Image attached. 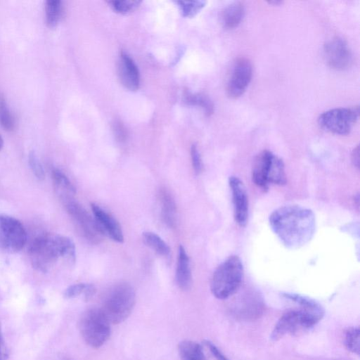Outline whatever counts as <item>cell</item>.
Wrapping results in <instances>:
<instances>
[{
    "label": "cell",
    "instance_id": "obj_1",
    "mask_svg": "<svg viewBox=\"0 0 360 360\" xmlns=\"http://www.w3.org/2000/svg\"><path fill=\"white\" fill-rule=\"evenodd\" d=\"M270 226L284 246L297 249L308 243L316 230L314 212L299 205H285L270 214Z\"/></svg>",
    "mask_w": 360,
    "mask_h": 360
},
{
    "label": "cell",
    "instance_id": "obj_2",
    "mask_svg": "<svg viewBox=\"0 0 360 360\" xmlns=\"http://www.w3.org/2000/svg\"><path fill=\"white\" fill-rule=\"evenodd\" d=\"M28 255L32 266L39 271L46 273L60 259L73 263L76 255L75 246L67 236L44 233L32 242Z\"/></svg>",
    "mask_w": 360,
    "mask_h": 360
},
{
    "label": "cell",
    "instance_id": "obj_3",
    "mask_svg": "<svg viewBox=\"0 0 360 360\" xmlns=\"http://www.w3.org/2000/svg\"><path fill=\"white\" fill-rule=\"evenodd\" d=\"M243 266L237 255H231L224 261L214 271L210 290L219 300L229 298L235 294L243 281Z\"/></svg>",
    "mask_w": 360,
    "mask_h": 360
},
{
    "label": "cell",
    "instance_id": "obj_4",
    "mask_svg": "<svg viewBox=\"0 0 360 360\" xmlns=\"http://www.w3.org/2000/svg\"><path fill=\"white\" fill-rule=\"evenodd\" d=\"M135 302L136 294L132 286L122 283L108 291L100 309L110 323L118 324L130 315Z\"/></svg>",
    "mask_w": 360,
    "mask_h": 360
},
{
    "label": "cell",
    "instance_id": "obj_5",
    "mask_svg": "<svg viewBox=\"0 0 360 360\" xmlns=\"http://www.w3.org/2000/svg\"><path fill=\"white\" fill-rule=\"evenodd\" d=\"M324 314L300 308L284 313L276 323L270 338L278 341L283 337L295 335L311 329L322 319Z\"/></svg>",
    "mask_w": 360,
    "mask_h": 360
},
{
    "label": "cell",
    "instance_id": "obj_6",
    "mask_svg": "<svg viewBox=\"0 0 360 360\" xmlns=\"http://www.w3.org/2000/svg\"><path fill=\"white\" fill-rule=\"evenodd\" d=\"M252 179L255 184L264 190L271 184H284L286 179L283 160L269 150L262 151L254 162Z\"/></svg>",
    "mask_w": 360,
    "mask_h": 360
},
{
    "label": "cell",
    "instance_id": "obj_7",
    "mask_svg": "<svg viewBox=\"0 0 360 360\" xmlns=\"http://www.w3.org/2000/svg\"><path fill=\"white\" fill-rule=\"evenodd\" d=\"M79 329L85 342L93 348L103 346L110 336V323L101 309L86 310L79 321Z\"/></svg>",
    "mask_w": 360,
    "mask_h": 360
},
{
    "label": "cell",
    "instance_id": "obj_8",
    "mask_svg": "<svg viewBox=\"0 0 360 360\" xmlns=\"http://www.w3.org/2000/svg\"><path fill=\"white\" fill-rule=\"evenodd\" d=\"M359 116L358 106L338 108L323 112L318 119L325 130L338 135H347L351 131Z\"/></svg>",
    "mask_w": 360,
    "mask_h": 360
},
{
    "label": "cell",
    "instance_id": "obj_9",
    "mask_svg": "<svg viewBox=\"0 0 360 360\" xmlns=\"http://www.w3.org/2000/svg\"><path fill=\"white\" fill-rule=\"evenodd\" d=\"M27 242V232L17 219L0 214V250L8 253L19 252Z\"/></svg>",
    "mask_w": 360,
    "mask_h": 360
},
{
    "label": "cell",
    "instance_id": "obj_10",
    "mask_svg": "<svg viewBox=\"0 0 360 360\" xmlns=\"http://www.w3.org/2000/svg\"><path fill=\"white\" fill-rule=\"evenodd\" d=\"M323 53L325 61L333 69L344 70L352 65V52L346 41L339 37L325 43Z\"/></svg>",
    "mask_w": 360,
    "mask_h": 360
},
{
    "label": "cell",
    "instance_id": "obj_11",
    "mask_svg": "<svg viewBox=\"0 0 360 360\" xmlns=\"http://www.w3.org/2000/svg\"><path fill=\"white\" fill-rule=\"evenodd\" d=\"M252 77V65L245 57H240L233 63L231 76L226 85V93L231 98L242 96L248 86Z\"/></svg>",
    "mask_w": 360,
    "mask_h": 360
},
{
    "label": "cell",
    "instance_id": "obj_12",
    "mask_svg": "<svg viewBox=\"0 0 360 360\" xmlns=\"http://www.w3.org/2000/svg\"><path fill=\"white\" fill-rule=\"evenodd\" d=\"M65 205L68 212L77 224L85 237L91 242H98L103 234L95 219L92 218L82 206L72 199L65 202Z\"/></svg>",
    "mask_w": 360,
    "mask_h": 360
},
{
    "label": "cell",
    "instance_id": "obj_13",
    "mask_svg": "<svg viewBox=\"0 0 360 360\" xmlns=\"http://www.w3.org/2000/svg\"><path fill=\"white\" fill-rule=\"evenodd\" d=\"M233 207V216L236 222L244 226L248 218V198L243 181L238 177L231 176L229 179Z\"/></svg>",
    "mask_w": 360,
    "mask_h": 360
},
{
    "label": "cell",
    "instance_id": "obj_14",
    "mask_svg": "<svg viewBox=\"0 0 360 360\" xmlns=\"http://www.w3.org/2000/svg\"><path fill=\"white\" fill-rule=\"evenodd\" d=\"M91 208L101 233L115 242L122 243L124 236L118 221L111 214L95 203L91 204Z\"/></svg>",
    "mask_w": 360,
    "mask_h": 360
},
{
    "label": "cell",
    "instance_id": "obj_15",
    "mask_svg": "<svg viewBox=\"0 0 360 360\" xmlns=\"http://www.w3.org/2000/svg\"><path fill=\"white\" fill-rule=\"evenodd\" d=\"M118 72L122 84L131 91H136L140 84V74L133 59L122 51L118 62Z\"/></svg>",
    "mask_w": 360,
    "mask_h": 360
},
{
    "label": "cell",
    "instance_id": "obj_16",
    "mask_svg": "<svg viewBox=\"0 0 360 360\" xmlns=\"http://www.w3.org/2000/svg\"><path fill=\"white\" fill-rule=\"evenodd\" d=\"M176 279L179 287L183 290H188L192 284V275L189 257L182 245L179 248V256L176 270Z\"/></svg>",
    "mask_w": 360,
    "mask_h": 360
},
{
    "label": "cell",
    "instance_id": "obj_17",
    "mask_svg": "<svg viewBox=\"0 0 360 360\" xmlns=\"http://www.w3.org/2000/svg\"><path fill=\"white\" fill-rule=\"evenodd\" d=\"M51 176L56 192L64 200V202L72 199L76 190L68 176L60 169H53Z\"/></svg>",
    "mask_w": 360,
    "mask_h": 360
},
{
    "label": "cell",
    "instance_id": "obj_18",
    "mask_svg": "<svg viewBox=\"0 0 360 360\" xmlns=\"http://www.w3.org/2000/svg\"><path fill=\"white\" fill-rule=\"evenodd\" d=\"M245 15V7L242 2L235 1L228 5L222 12L221 20L226 29L236 27Z\"/></svg>",
    "mask_w": 360,
    "mask_h": 360
},
{
    "label": "cell",
    "instance_id": "obj_19",
    "mask_svg": "<svg viewBox=\"0 0 360 360\" xmlns=\"http://www.w3.org/2000/svg\"><path fill=\"white\" fill-rule=\"evenodd\" d=\"M178 351L181 360H206L202 346L194 341H181Z\"/></svg>",
    "mask_w": 360,
    "mask_h": 360
},
{
    "label": "cell",
    "instance_id": "obj_20",
    "mask_svg": "<svg viewBox=\"0 0 360 360\" xmlns=\"http://www.w3.org/2000/svg\"><path fill=\"white\" fill-rule=\"evenodd\" d=\"M160 201L162 204V217L163 221L169 226L175 224L176 205L170 193L166 190L160 191Z\"/></svg>",
    "mask_w": 360,
    "mask_h": 360
},
{
    "label": "cell",
    "instance_id": "obj_21",
    "mask_svg": "<svg viewBox=\"0 0 360 360\" xmlns=\"http://www.w3.org/2000/svg\"><path fill=\"white\" fill-rule=\"evenodd\" d=\"M63 15V5L60 0H49L45 5L46 23L52 28L57 26Z\"/></svg>",
    "mask_w": 360,
    "mask_h": 360
},
{
    "label": "cell",
    "instance_id": "obj_22",
    "mask_svg": "<svg viewBox=\"0 0 360 360\" xmlns=\"http://www.w3.org/2000/svg\"><path fill=\"white\" fill-rule=\"evenodd\" d=\"M282 296L300 306L302 309L324 314V309L322 306L316 300L300 294L283 292Z\"/></svg>",
    "mask_w": 360,
    "mask_h": 360
},
{
    "label": "cell",
    "instance_id": "obj_23",
    "mask_svg": "<svg viewBox=\"0 0 360 360\" xmlns=\"http://www.w3.org/2000/svg\"><path fill=\"white\" fill-rule=\"evenodd\" d=\"M143 243L158 255L167 257L170 253L169 245L158 234L147 231L142 235Z\"/></svg>",
    "mask_w": 360,
    "mask_h": 360
},
{
    "label": "cell",
    "instance_id": "obj_24",
    "mask_svg": "<svg viewBox=\"0 0 360 360\" xmlns=\"http://www.w3.org/2000/svg\"><path fill=\"white\" fill-rule=\"evenodd\" d=\"M185 102L191 105L200 107L207 116H210L214 112L213 103L204 94L186 92L185 94Z\"/></svg>",
    "mask_w": 360,
    "mask_h": 360
},
{
    "label": "cell",
    "instance_id": "obj_25",
    "mask_svg": "<svg viewBox=\"0 0 360 360\" xmlns=\"http://www.w3.org/2000/svg\"><path fill=\"white\" fill-rule=\"evenodd\" d=\"M344 342L346 348L353 354L359 355L360 330L358 327L349 328L345 333Z\"/></svg>",
    "mask_w": 360,
    "mask_h": 360
},
{
    "label": "cell",
    "instance_id": "obj_26",
    "mask_svg": "<svg viewBox=\"0 0 360 360\" xmlns=\"http://www.w3.org/2000/svg\"><path fill=\"white\" fill-rule=\"evenodd\" d=\"M0 124L5 130L12 131L15 127V120L9 110L4 96L0 93Z\"/></svg>",
    "mask_w": 360,
    "mask_h": 360
},
{
    "label": "cell",
    "instance_id": "obj_27",
    "mask_svg": "<svg viewBox=\"0 0 360 360\" xmlns=\"http://www.w3.org/2000/svg\"><path fill=\"white\" fill-rule=\"evenodd\" d=\"M184 16L193 17L206 4L205 1H176Z\"/></svg>",
    "mask_w": 360,
    "mask_h": 360
},
{
    "label": "cell",
    "instance_id": "obj_28",
    "mask_svg": "<svg viewBox=\"0 0 360 360\" xmlns=\"http://www.w3.org/2000/svg\"><path fill=\"white\" fill-rule=\"evenodd\" d=\"M28 163L30 169L32 170L35 177L39 181L44 180L45 178V172L44 167L38 156L34 151L30 152L29 154Z\"/></svg>",
    "mask_w": 360,
    "mask_h": 360
},
{
    "label": "cell",
    "instance_id": "obj_29",
    "mask_svg": "<svg viewBox=\"0 0 360 360\" xmlns=\"http://www.w3.org/2000/svg\"><path fill=\"white\" fill-rule=\"evenodd\" d=\"M139 1H110L109 4L114 11L120 13H127L135 10L140 4Z\"/></svg>",
    "mask_w": 360,
    "mask_h": 360
},
{
    "label": "cell",
    "instance_id": "obj_30",
    "mask_svg": "<svg viewBox=\"0 0 360 360\" xmlns=\"http://www.w3.org/2000/svg\"><path fill=\"white\" fill-rule=\"evenodd\" d=\"M191 156L193 169L196 174L201 173L203 167L202 158L198 148L195 144H193L191 148Z\"/></svg>",
    "mask_w": 360,
    "mask_h": 360
},
{
    "label": "cell",
    "instance_id": "obj_31",
    "mask_svg": "<svg viewBox=\"0 0 360 360\" xmlns=\"http://www.w3.org/2000/svg\"><path fill=\"white\" fill-rule=\"evenodd\" d=\"M86 283H80L69 286L64 292L66 298H74L83 293Z\"/></svg>",
    "mask_w": 360,
    "mask_h": 360
},
{
    "label": "cell",
    "instance_id": "obj_32",
    "mask_svg": "<svg viewBox=\"0 0 360 360\" xmlns=\"http://www.w3.org/2000/svg\"><path fill=\"white\" fill-rule=\"evenodd\" d=\"M113 130L116 139L120 142H124L127 139V130L120 121H115L113 124Z\"/></svg>",
    "mask_w": 360,
    "mask_h": 360
},
{
    "label": "cell",
    "instance_id": "obj_33",
    "mask_svg": "<svg viewBox=\"0 0 360 360\" xmlns=\"http://www.w3.org/2000/svg\"><path fill=\"white\" fill-rule=\"evenodd\" d=\"M205 345L207 347L212 356L216 360H229L221 350L212 342L209 340L204 341Z\"/></svg>",
    "mask_w": 360,
    "mask_h": 360
},
{
    "label": "cell",
    "instance_id": "obj_34",
    "mask_svg": "<svg viewBox=\"0 0 360 360\" xmlns=\"http://www.w3.org/2000/svg\"><path fill=\"white\" fill-rule=\"evenodd\" d=\"M8 358V351L3 336L1 326L0 323V360H7Z\"/></svg>",
    "mask_w": 360,
    "mask_h": 360
},
{
    "label": "cell",
    "instance_id": "obj_35",
    "mask_svg": "<svg viewBox=\"0 0 360 360\" xmlns=\"http://www.w3.org/2000/svg\"><path fill=\"white\" fill-rule=\"evenodd\" d=\"M96 288L93 284H86L83 292L84 297L86 301L91 299L96 293Z\"/></svg>",
    "mask_w": 360,
    "mask_h": 360
},
{
    "label": "cell",
    "instance_id": "obj_36",
    "mask_svg": "<svg viewBox=\"0 0 360 360\" xmlns=\"http://www.w3.org/2000/svg\"><path fill=\"white\" fill-rule=\"evenodd\" d=\"M352 160L354 163V165L359 167V146H357L355 148H354L352 153Z\"/></svg>",
    "mask_w": 360,
    "mask_h": 360
},
{
    "label": "cell",
    "instance_id": "obj_37",
    "mask_svg": "<svg viewBox=\"0 0 360 360\" xmlns=\"http://www.w3.org/2000/svg\"><path fill=\"white\" fill-rule=\"evenodd\" d=\"M269 4H274V5H278L283 3V1H269Z\"/></svg>",
    "mask_w": 360,
    "mask_h": 360
},
{
    "label": "cell",
    "instance_id": "obj_38",
    "mask_svg": "<svg viewBox=\"0 0 360 360\" xmlns=\"http://www.w3.org/2000/svg\"><path fill=\"white\" fill-rule=\"evenodd\" d=\"M3 145H4L3 139H2V137L0 135V150H1V148L3 147Z\"/></svg>",
    "mask_w": 360,
    "mask_h": 360
}]
</instances>
